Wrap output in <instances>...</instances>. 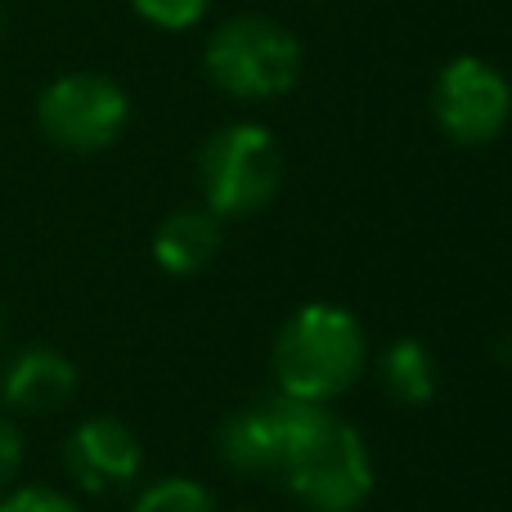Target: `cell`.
Wrapping results in <instances>:
<instances>
[{"instance_id": "obj_13", "label": "cell", "mask_w": 512, "mask_h": 512, "mask_svg": "<svg viewBox=\"0 0 512 512\" xmlns=\"http://www.w3.org/2000/svg\"><path fill=\"white\" fill-rule=\"evenodd\" d=\"M131 9L149 27H162V32H189V27H198L207 18L212 0H131Z\"/></svg>"}, {"instance_id": "obj_1", "label": "cell", "mask_w": 512, "mask_h": 512, "mask_svg": "<svg viewBox=\"0 0 512 512\" xmlns=\"http://www.w3.org/2000/svg\"><path fill=\"white\" fill-rule=\"evenodd\" d=\"M270 369L279 382V396L306 400V405H333L369 369V333L346 306L310 301L283 319L270 346Z\"/></svg>"}, {"instance_id": "obj_8", "label": "cell", "mask_w": 512, "mask_h": 512, "mask_svg": "<svg viewBox=\"0 0 512 512\" xmlns=\"http://www.w3.org/2000/svg\"><path fill=\"white\" fill-rule=\"evenodd\" d=\"M297 405L301 400L292 396H265L225 414L221 432H216V454H221L225 468L239 472V477H270V472H279Z\"/></svg>"}, {"instance_id": "obj_15", "label": "cell", "mask_w": 512, "mask_h": 512, "mask_svg": "<svg viewBox=\"0 0 512 512\" xmlns=\"http://www.w3.org/2000/svg\"><path fill=\"white\" fill-rule=\"evenodd\" d=\"M18 468H23V432L9 414H0V495L14 486Z\"/></svg>"}, {"instance_id": "obj_11", "label": "cell", "mask_w": 512, "mask_h": 512, "mask_svg": "<svg viewBox=\"0 0 512 512\" xmlns=\"http://www.w3.org/2000/svg\"><path fill=\"white\" fill-rule=\"evenodd\" d=\"M378 378L391 400L418 409V405H427V400H436V391H441V364H436L427 342H418V337H396V342L382 346V355H378Z\"/></svg>"}, {"instance_id": "obj_6", "label": "cell", "mask_w": 512, "mask_h": 512, "mask_svg": "<svg viewBox=\"0 0 512 512\" xmlns=\"http://www.w3.org/2000/svg\"><path fill=\"white\" fill-rule=\"evenodd\" d=\"M432 117L459 149L495 144L512 122V81L481 54H454L432 81Z\"/></svg>"}, {"instance_id": "obj_10", "label": "cell", "mask_w": 512, "mask_h": 512, "mask_svg": "<svg viewBox=\"0 0 512 512\" xmlns=\"http://www.w3.org/2000/svg\"><path fill=\"white\" fill-rule=\"evenodd\" d=\"M221 243H225L221 216H212L207 207H180L153 230V261L167 274L185 279V274H203L216 261Z\"/></svg>"}, {"instance_id": "obj_2", "label": "cell", "mask_w": 512, "mask_h": 512, "mask_svg": "<svg viewBox=\"0 0 512 512\" xmlns=\"http://www.w3.org/2000/svg\"><path fill=\"white\" fill-rule=\"evenodd\" d=\"M279 477L310 512H360L378 486L364 436L328 405H306V400L292 418Z\"/></svg>"}, {"instance_id": "obj_17", "label": "cell", "mask_w": 512, "mask_h": 512, "mask_svg": "<svg viewBox=\"0 0 512 512\" xmlns=\"http://www.w3.org/2000/svg\"><path fill=\"white\" fill-rule=\"evenodd\" d=\"M0 36H5V9H0Z\"/></svg>"}, {"instance_id": "obj_7", "label": "cell", "mask_w": 512, "mask_h": 512, "mask_svg": "<svg viewBox=\"0 0 512 512\" xmlns=\"http://www.w3.org/2000/svg\"><path fill=\"white\" fill-rule=\"evenodd\" d=\"M63 463H68L72 481L90 495H117V490L135 486L144 468V445L122 418L113 414H90L72 427L68 445H63Z\"/></svg>"}, {"instance_id": "obj_4", "label": "cell", "mask_w": 512, "mask_h": 512, "mask_svg": "<svg viewBox=\"0 0 512 512\" xmlns=\"http://www.w3.org/2000/svg\"><path fill=\"white\" fill-rule=\"evenodd\" d=\"M283 185V153L270 126L230 122L207 135L198 153V189L203 207L221 221H243L274 203Z\"/></svg>"}, {"instance_id": "obj_14", "label": "cell", "mask_w": 512, "mask_h": 512, "mask_svg": "<svg viewBox=\"0 0 512 512\" xmlns=\"http://www.w3.org/2000/svg\"><path fill=\"white\" fill-rule=\"evenodd\" d=\"M0 512H81L77 499H68L63 490L50 486H18L0 495Z\"/></svg>"}, {"instance_id": "obj_5", "label": "cell", "mask_w": 512, "mask_h": 512, "mask_svg": "<svg viewBox=\"0 0 512 512\" xmlns=\"http://www.w3.org/2000/svg\"><path fill=\"white\" fill-rule=\"evenodd\" d=\"M131 122V95L104 72H63L36 95V126L63 153H104Z\"/></svg>"}, {"instance_id": "obj_9", "label": "cell", "mask_w": 512, "mask_h": 512, "mask_svg": "<svg viewBox=\"0 0 512 512\" xmlns=\"http://www.w3.org/2000/svg\"><path fill=\"white\" fill-rule=\"evenodd\" d=\"M0 396L18 414H54L77 396V364L54 346H27L0 373Z\"/></svg>"}, {"instance_id": "obj_16", "label": "cell", "mask_w": 512, "mask_h": 512, "mask_svg": "<svg viewBox=\"0 0 512 512\" xmlns=\"http://www.w3.org/2000/svg\"><path fill=\"white\" fill-rule=\"evenodd\" d=\"M495 360H499V364H504V369L512 373V324H508L504 333L495 337Z\"/></svg>"}, {"instance_id": "obj_18", "label": "cell", "mask_w": 512, "mask_h": 512, "mask_svg": "<svg viewBox=\"0 0 512 512\" xmlns=\"http://www.w3.org/2000/svg\"><path fill=\"white\" fill-rule=\"evenodd\" d=\"M0 333H5V315H0Z\"/></svg>"}, {"instance_id": "obj_3", "label": "cell", "mask_w": 512, "mask_h": 512, "mask_svg": "<svg viewBox=\"0 0 512 512\" xmlns=\"http://www.w3.org/2000/svg\"><path fill=\"white\" fill-rule=\"evenodd\" d=\"M301 41L292 27L265 14H234L207 36L203 68L212 86L230 99H279L301 77Z\"/></svg>"}, {"instance_id": "obj_12", "label": "cell", "mask_w": 512, "mask_h": 512, "mask_svg": "<svg viewBox=\"0 0 512 512\" xmlns=\"http://www.w3.org/2000/svg\"><path fill=\"white\" fill-rule=\"evenodd\" d=\"M131 512H216V499L194 477H162L135 495Z\"/></svg>"}]
</instances>
